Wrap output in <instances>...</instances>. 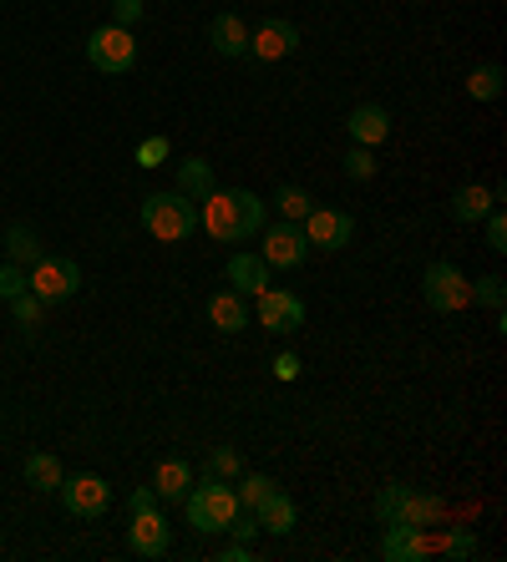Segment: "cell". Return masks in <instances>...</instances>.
Returning a JSON list of instances; mask_svg holds the SVG:
<instances>
[{"label":"cell","mask_w":507,"mask_h":562,"mask_svg":"<svg viewBox=\"0 0 507 562\" xmlns=\"http://www.w3.org/2000/svg\"><path fill=\"white\" fill-rule=\"evenodd\" d=\"M309 209H315V198H309L300 183L274 188V213H280L284 223H305V213H309Z\"/></svg>","instance_id":"28"},{"label":"cell","mask_w":507,"mask_h":562,"mask_svg":"<svg viewBox=\"0 0 507 562\" xmlns=\"http://www.w3.org/2000/svg\"><path fill=\"white\" fill-rule=\"evenodd\" d=\"M254 522H259V532H269V537H290L294 522H300V507H294L280 486H274V492L254 507Z\"/></svg>","instance_id":"16"},{"label":"cell","mask_w":507,"mask_h":562,"mask_svg":"<svg viewBox=\"0 0 507 562\" xmlns=\"http://www.w3.org/2000/svg\"><path fill=\"white\" fill-rule=\"evenodd\" d=\"M300 46V26L294 21H264L259 31H249V56L254 61H284Z\"/></svg>","instance_id":"12"},{"label":"cell","mask_w":507,"mask_h":562,"mask_svg":"<svg viewBox=\"0 0 507 562\" xmlns=\"http://www.w3.org/2000/svg\"><path fill=\"white\" fill-rule=\"evenodd\" d=\"M199 228L218 244H244L264 228V198L249 188H214L199 209Z\"/></svg>","instance_id":"1"},{"label":"cell","mask_w":507,"mask_h":562,"mask_svg":"<svg viewBox=\"0 0 507 562\" xmlns=\"http://www.w3.org/2000/svg\"><path fill=\"white\" fill-rule=\"evenodd\" d=\"M406 492H412L406 482H386V486H381V497H375V522H381V527H396V522H401V502H406Z\"/></svg>","instance_id":"30"},{"label":"cell","mask_w":507,"mask_h":562,"mask_svg":"<svg viewBox=\"0 0 507 562\" xmlns=\"http://www.w3.org/2000/svg\"><path fill=\"white\" fill-rule=\"evenodd\" d=\"M421 294H427V304L437 314H462L472 304V279L457 269V263L437 259L427 263V274H421Z\"/></svg>","instance_id":"4"},{"label":"cell","mask_w":507,"mask_h":562,"mask_svg":"<svg viewBox=\"0 0 507 562\" xmlns=\"http://www.w3.org/2000/svg\"><path fill=\"white\" fill-rule=\"evenodd\" d=\"M147 507H158V492H153V486H137L133 497H127V512H147Z\"/></svg>","instance_id":"39"},{"label":"cell","mask_w":507,"mask_h":562,"mask_svg":"<svg viewBox=\"0 0 507 562\" xmlns=\"http://www.w3.org/2000/svg\"><path fill=\"white\" fill-rule=\"evenodd\" d=\"M467 97H472V102H497V97H503V66H497V61L472 66Z\"/></svg>","instance_id":"27"},{"label":"cell","mask_w":507,"mask_h":562,"mask_svg":"<svg viewBox=\"0 0 507 562\" xmlns=\"http://www.w3.org/2000/svg\"><path fill=\"white\" fill-rule=\"evenodd\" d=\"M447 517V502L431 497V492H406V502H401V522L396 527H421V532H431V527Z\"/></svg>","instance_id":"19"},{"label":"cell","mask_w":507,"mask_h":562,"mask_svg":"<svg viewBox=\"0 0 507 562\" xmlns=\"http://www.w3.org/2000/svg\"><path fill=\"white\" fill-rule=\"evenodd\" d=\"M274 375H280V380L300 375V355H280V360H274Z\"/></svg>","instance_id":"40"},{"label":"cell","mask_w":507,"mask_h":562,"mask_svg":"<svg viewBox=\"0 0 507 562\" xmlns=\"http://www.w3.org/2000/svg\"><path fill=\"white\" fill-rule=\"evenodd\" d=\"M228 532L239 537V542H254V537H259V522H254V512H239V517L228 522Z\"/></svg>","instance_id":"38"},{"label":"cell","mask_w":507,"mask_h":562,"mask_svg":"<svg viewBox=\"0 0 507 562\" xmlns=\"http://www.w3.org/2000/svg\"><path fill=\"white\" fill-rule=\"evenodd\" d=\"M214 162L209 157H188V162H178V193L193 198V203H203V198L214 193Z\"/></svg>","instance_id":"22"},{"label":"cell","mask_w":507,"mask_h":562,"mask_svg":"<svg viewBox=\"0 0 507 562\" xmlns=\"http://www.w3.org/2000/svg\"><path fill=\"white\" fill-rule=\"evenodd\" d=\"M0 249L11 254V263H21V269H31V263L46 259V249H41V238L31 223H15L11 234H0Z\"/></svg>","instance_id":"24"},{"label":"cell","mask_w":507,"mask_h":562,"mask_svg":"<svg viewBox=\"0 0 507 562\" xmlns=\"http://www.w3.org/2000/svg\"><path fill=\"white\" fill-rule=\"evenodd\" d=\"M300 228H305L309 249H325V254H340L346 244H356V218L340 209H309Z\"/></svg>","instance_id":"9"},{"label":"cell","mask_w":507,"mask_h":562,"mask_svg":"<svg viewBox=\"0 0 507 562\" xmlns=\"http://www.w3.org/2000/svg\"><path fill=\"white\" fill-rule=\"evenodd\" d=\"M77 289H81L77 259H56V254H46L41 263H31V294H36L41 304H61V300H71Z\"/></svg>","instance_id":"6"},{"label":"cell","mask_w":507,"mask_h":562,"mask_svg":"<svg viewBox=\"0 0 507 562\" xmlns=\"http://www.w3.org/2000/svg\"><path fill=\"white\" fill-rule=\"evenodd\" d=\"M137 21H143V0H112V26L133 31Z\"/></svg>","instance_id":"37"},{"label":"cell","mask_w":507,"mask_h":562,"mask_svg":"<svg viewBox=\"0 0 507 562\" xmlns=\"http://www.w3.org/2000/svg\"><path fill=\"white\" fill-rule=\"evenodd\" d=\"M503 300H507V289H503V279H497V274H487V279H477V284H472V304H487V310L503 314Z\"/></svg>","instance_id":"35"},{"label":"cell","mask_w":507,"mask_h":562,"mask_svg":"<svg viewBox=\"0 0 507 562\" xmlns=\"http://www.w3.org/2000/svg\"><path fill=\"white\" fill-rule=\"evenodd\" d=\"M381 558L386 562H427L431 558V532H421V527H386V537H381Z\"/></svg>","instance_id":"15"},{"label":"cell","mask_w":507,"mask_h":562,"mask_svg":"<svg viewBox=\"0 0 507 562\" xmlns=\"http://www.w3.org/2000/svg\"><path fill=\"white\" fill-rule=\"evenodd\" d=\"M259 300V325L269 335H300L305 329V300L290 294V289H264V294H254Z\"/></svg>","instance_id":"10"},{"label":"cell","mask_w":507,"mask_h":562,"mask_svg":"<svg viewBox=\"0 0 507 562\" xmlns=\"http://www.w3.org/2000/svg\"><path fill=\"white\" fill-rule=\"evenodd\" d=\"M259 234H264L259 259H264L269 269H300V263L309 259V238L300 223H274V228H259Z\"/></svg>","instance_id":"8"},{"label":"cell","mask_w":507,"mask_h":562,"mask_svg":"<svg viewBox=\"0 0 507 562\" xmlns=\"http://www.w3.org/2000/svg\"><path fill=\"white\" fill-rule=\"evenodd\" d=\"M346 132H350V143H356V147H381V143L391 137V112H386L381 102H361V106H350Z\"/></svg>","instance_id":"13"},{"label":"cell","mask_w":507,"mask_h":562,"mask_svg":"<svg viewBox=\"0 0 507 562\" xmlns=\"http://www.w3.org/2000/svg\"><path fill=\"white\" fill-rule=\"evenodd\" d=\"M26 482L36 486V492H56V486L67 482V471H61V461H56L52 451H31L26 457Z\"/></svg>","instance_id":"25"},{"label":"cell","mask_w":507,"mask_h":562,"mask_svg":"<svg viewBox=\"0 0 507 562\" xmlns=\"http://www.w3.org/2000/svg\"><path fill=\"white\" fill-rule=\"evenodd\" d=\"M209 325H214L218 335H239V329L249 325V304H244L239 289H224V294L209 300Z\"/></svg>","instance_id":"18"},{"label":"cell","mask_w":507,"mask_h":562,"mask_svg":"<svg viewBox=\"0 0 507 562\" xmlns=\"http://www.w3.org/2000/svg\"><path fill=\"white\" fill-rule=\"evenodd\" d=\"M477 552H482V542H477V532H472V527H447V532L431 537V558L467 562V558H477Z\"/></svg>","instance_id":"23"},{"label":"cell","mask_w":507,"mask_h":562,"mask_svg":"<svg viewBox=\"0 0 507 562\" xmlns=\"http://www.w3.org/2000/svg\"><path fill=\"white\" fill-rule=\"evenodd\" d=\"M249 558H254V548H249V542H239V537L224 548V562H249Z\"/></svg>","instance_id":"41"},{"label":"cell","mask_w":507,"mask_h":562,"mask_svg":"<svg viewBox=\"0 0 507 562\" xmlns=\"http://www.w3.org/2000/svg\"><path fill=\"white\" fill-rule=\"evenodd\" d=\"M482 223H487V249H493V254H507V213L493 209Z\"/></svg>","instance_id":"36"},{"label":"cell","mask_w":507,"mask_h":562,"mask_svg":"<svg viewBox=\"0 0 507 562\" xmlns=\"http://www.w3.org/2000/svg\"><path fill=\"white\" fill-rule=\"evenodd\" d=\"M224 279H228L234 289H239V294H264V289L274 284V269H269V263L259 259V254L234 249V259L224 263Z\"/></svg>","instance_id":"14"},{"label":"cell","mask_w":507,"mask_h":562,"mask_svg":"<svg viewBox=\"0 0 507 562\" xmlns=\"http://www.w3.org/2000/svg\"><path fill=\"white\" fill-rule=\"evenodd\" d=\"M137 218H143V228L158 238V244H183V238L199 234V203L183 198L178 188L173 193H147Z\"/></svg>","instance_id":"3"},{"label":"cell","mask_w":507,"mask_h":562,"mask_svg":"<svg viewBox=\"0 0 507 562\" xmlns=\"http://www.w3.org/2000/svg\"><path fill=\"white\" fill-rule=\"evenodd\" d=\"M183 512H188V527H193V532L214 537V532H228V522H234L244 507H239V497H234V482L203 476V482L188 486Z\"/></svg>","instance_id":"2"},{"label":"cell","mask_w":507,"mask_h":562,"mask_svg":"<svg viewBox=\"0 0 507 562\" xmlns=\"http://www.w3.org/2000/svg\"><path fill=\"white\" fill-rule=\"evenodd\" d=\"M31 289V269H21V263H0V300L11 304L15 294H26Z\"/></svg>","instance_id":"34"},{"label":"cell","mask_w":507,"mask_h":562,"mask_svg":"<svg viewBox=\"0 0 507 562\" xmlns=\"http://www.w3.org/2000/svg\"><path fill=\"white\" fill-rule=\"evenodd\" d=\"M127 548H133L137 558H162V552L173 548V532H168V522H162L158 507L133 512V527H127Z\"/></svg>","instance_id":"11"},{"label":"cell","mask_w":507,"mask_h":562,"mask_svg":"<svg viewBox=\"0 0 507 562\" xmlns=\"http://www.w3.org/2000/svg\"><path fill=\"white\" fill-rule=\"evenodd\" d=\"M188 486H193V467L178 457H168L158 471H153V492H158V502H183Z\"/></svg>","instance_id":"21"},{"label":"cell","mask_w":507,"mask_h":562,"mask_svg":"<svg viewBox=\"0 0 507 562\" xmlns=\"http://www.w3.org/2000/svg\"><path fill=\"white\" fill-rule=\"evenodd\" d=\"M447 209H452V218H457V223H482V218H487V213H493V209H503V203H497V198H493V188L467 183V188H457V193H452V203H447Z\"/></svg>","instance_id":"20"},{"label":"cell","mask_w":507,"mask_h":562,"mask_svg":"<svg viewBox=\"0 0 507 562\" xmlns=\"http://www.w3.org/2000/svg\"><path fill=\"white\" fill-rule=\"evenodd\" d=\"M87 61L102 71V77H122V71H133L137 61V41L127 26H97L92 36H87Z\"/></svg>","instance_id":"5"},{"label":"cell","mask_w":507,"mask_h":562,"mask_svg":"<svg viewBox=\"0 0 507 562\" xmlns=\"http://www.w3.org/2000/svg\"><path fill=\"white\" fill-rule=\"evenodd\" d=\"M244 451L239 446H214V451H209V461H203V476H218V482H239L244 476Z\"/></svg>","instance_id":"26"},{"label":"cell","mask_w":507,"mask_h":562,"mask_svg":"<svg viewBox=\"0 0 507 562\" xmlns=\"http://www.w3.org/2000/svg\"><path fill=\"white\" fill-rule=\"evenodd\" d=\"M209 46H214L218 56H249V26H244V15L218 11L214 21H209Z\"/></svg>","instance_id":"17"},{"label":"cell","mask_w":507,"mask_h":562,"mask_svg":"<svg viewBox=\"0 0 507 562\" xmlns=\"http://www.w3.org/2000/svg\"><path fill=\"white\" fill-rule=\"evenodd\" d=\"M56 497H61V507H67L71 517L97 522V517L112 507V486L102 482V476H92V471H81V476H67V482L56 486Z\"/></svg>","instance_id":"7"},{"label":"cell","mask_w":507,"mask_h":562,"mask_svg":"<svg viewBox=\"0 0 507 562\" xmlns=\"http://www.w3.org/2000/svg\"><path fill=\"white\" fill-rule=\"evenodd\" d=\"M375 172H381V162H375L371 147H356V143H350V153H346V178H350V183H371Z\"/></svg>","instance_id":"32"},{"label":"cell","mask_w":507,"mask_h":562,"mask_svg":"<svg viewBox=\"0 0 507 562\" xmlns=\"http://www.w3.org/2000/svg\"><path fill=\"white\" fill-rule=\"evenodd\" d=\"M168 153H173V143H168V137H143V143L133 147V162H137V168H162V162H168Z\"/></svg>","instance_id":"33"},{"label":"cell","mask_w":507,"mask_h":562,"mask_svg":"<svg viewBox=\"0 0 507 562\" xmlns=\"http://www.w3.org/2000/svg\"><path fill=\"white\" fill-rule=\"evenodd\" d=\"M11 319H15L21 329H26V335H36L41 319H46V304H41L36 294L26 289V294H15V300H11Z\"/></svg>","instance_id":"31"},{"label":"cell","mask_w":507,"mask_h":562,"mask_svg":"<svg viewBox=\"0 0 507 562\" xmlns=\"http://www.w3.org/2000/svg\"><path fill=\"white\" fill-rule=\"evenodd\" d=\"M274 486H280V482H274V476H264V471H244L239 486H234V497H239V507H244V512H254L259 502L269 497V492H274Z\"/></svg>","instance_id":"29"}]
</instances>
